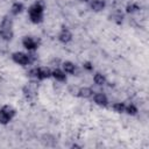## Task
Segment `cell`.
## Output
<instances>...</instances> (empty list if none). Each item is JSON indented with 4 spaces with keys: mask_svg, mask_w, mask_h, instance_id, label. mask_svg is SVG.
<instances>
[{
    "mask_svg": "<svg viewBox=\"0 0 149 149\" xmlns=\"http://www.w3.org/2000/svg\"><path fill=\"white\" fill-rule=\"evenodd\" d=\"M44 8L45 3L43 0H36L29 8H28V16L30 22L38 24L44 19Z\"/></svg>",
    "mask_w": 149,
    "mask_h": 149,
    "instance_id": "6da1fadb",
    "label": "cell"
},
{
    "mask_svg": "<svg viewBox=\"0 0 149 149\" xmlns=\"http://www.w3.org/2000/svg\"><path fill=\"white\" fill-rule=\"evenodd\" d=\"M16 111L10 105H5L0 108V125H7L15 116Z\"/></svg>",
    "mask_w": 149,
    "mask_h": 149,
    "instance_id": "7a4b0ae2",
    "label": "cell"
},
{
    "mask_svg": "<svg viewBox=\"0 0 149 149\" xmlns=\"http://www.w3.org/2000/svg\"><path fill=\"white\" fill-rule=\"evenodd\" d=\"M12 59L15 64H19L21 66H26L28 64H30V59H29V55L22 51H16L12 55Z\"/></svg>",
    "mask_w": 149,
    "mask_h": 149,
    "instance_id": "3957f363",
    "label": "cell"
},
{
    "mask_svg": "<svg viewBox=\"0 0 149 149\" xmlns=\"http://www.w3.org/2000/svg\"><path fill=\"white\" fill-rule=\"evenodd\" d=\"M22 93L27 99H34L37 94V85H35V83H29L26 86H23L22 88Z\"/></svg>",
    "mask_w": 149,
    "mask_h": 149,
    "instance_id": "277c9868",
    "label": "cell"
},
{
    "mask_svg": "<svg viewBox=\"0 0 149 149\" xmlns=\"http://www.w3.org/2000/svg\"><path fill=\"white\" fill-rule=\"evenodd\" d=\"M22 45L28 51H35L38 48V42L31 36H24L22 38Z\"/></svg>",
    "mask_w": 149,
    "mask_h": 149,
    "instance_id": "5b68a950",
    "label": "cell"
},
{
    "mask_svg": "<svg viewBox=\"0 0 149 149\" xmlns=\"http://www.w3.org/2000/svg\"><path fill=\"white\" fill-rule=\"evenodd\" d=\"M92 98H93L94 104L98 105V106H100V107H106L108 105V98L102 92H94L93 95H92Z\"/></svg>",
    "mask_w": 149,
    "mask_h": 149,
    "instance_id": "8992f818",
    "label": "cell"
},
{
    "mask_svg": "<svg viewBox=\"0 0 149 149\" xmlns=\"http://www.w3.org/2000/svg\"><path fill=\"white\" fill-rule=\"evenodd\" d=\"M58 41L61 42V43H63V44H66V43H69V42H71L72 41V33L68 29V28H65V27H63L62 28V30L59 31V34H58Z\"/></svg>",
    "mask_w": 149,
    "mask_h": 149,
    "instance_id": "52a82bcc",
    "label": "cell"
},
{
    "mask_svg": "<svg viewBox=\"0 0 149 149\" xmlns=\"http://www.w3.org/2000/svg\"><path fill=\"white\" fill-rule=\"evenodd\" d=\"M51 77V70L47 66L37 68V80H44Z\"/></svg>",
    "mask_w": 149,
    "mask_h": 149,
    "instance_id": "ba28073f",
    "label": "cell"
},
{
    "mask_svg": "<svg viewBox=\"0 0 149 149\" xmlns=\"http://www.w3.org/2000/svg\"><path fill=\"white\" fill-rule=\"evenodd\" d=\"M105 7H106V2L104 0H91L90 1V8L95 13L104 10Z\"/></svg>",
    "mask_w": 149,
    "mask_h": 149,
    "instance_id": "9c48e42d",
    "label": "cell"
},
{
    "mask_svg": "<svg viewBox=\"0 0 149 149\" xmlns=\"http://www.w3.org/2000/svg\"><path fill=\"white\" fill-rule=\"evenodd\" d=\"M51 77L55 79V80H57V81H61V83H63V81H66V73L62 70V69H55V70H51Z\"/></svg>",
    "mask_w": 149,
    "mask_h": 149,
    "instance_id": "30bf717a",
    "label": "cell"
},
{
    "mask_svg": "<svg viewBox=\"0 0 149 149\" xmlns=\"http://www.w3.org/2000/svg\"><path fill=\"white\" fill-rule=\"evenodd\" d=\"M76 65L74 63H72L71 61H65L62 63V70L66 73V74H74L76 72Z\"/></svg>",
    "mask_w": 149,
    "mask_h": 149,
    "instance_id": "8fae6325",
    "label": "cell"
},
{
    "mask_svg": "<svg viewBox=\"0 0 149 149\" xmlns=\"http://www.w3.org/2000/svg\"><path fill=\"white\" fill-rule=\"evenodd\" d=\"M94 91L88 87V86H84V87H80L78 88V92H77V95L80 97V98H84V99H87V98H91L93 95Z\"/></svg>",
    "mask_w": 149,
    "mask_h": 149,
    "instance_id": "7c38bea8",
    "label": "cell"
},
{
    "mask_svg": "<svg viewBox=\"0 0 149 149\" xmlns=\"http://www.w3.org/2000/svg\"><path fill=\"white\" fill-rule=\"evenodd\" d=\"M0 29L1 30H13V19L10 16L6 15L0 23Z\"/></svg>",
    "mask_w": 149,
    "mask_h": 149,
    "instance_id": "4fadbf2b",
    "label": "cell"
},
{
    "mask_svg": "<svg viewBox=\"0 0 149 149\" xmlns=\"http://www.w3.org/2000/svg\"><path fill=\"white\" fill-rule=\"evenodd\" d=\"M23 9H24L23 3L20 2V1H16V2H14V3L12 5V7H10V13H12L13 15H19V14H21V13L23 12Z\"/></svg>",
    "mask_w": 149,
    "mask_h": 149,
    "instance_id": "5bb4252c",
    "label": "cell"
},
{
    "mask_svg": "<svg viewBox=\"0 0 149 149\" xmlns=\"http://www.w3.org/2000/svg\"><path fill=\"white\" fill-rule=\"evenodd\" d=\"M93 81H94L95 85L102 86V85L106 84L107 79H106L105 74H102V73H100V72H97V73H94V76H93Z\"/></svg>",
    "mask_w": 149,
    "mask_h": 149,
    "instance_id": "9a60e30c",
    "label": "cell"
},
{
    "mask_svg": "<svg viewBox=\"0 0 149 149\" xmlns=\"http://www.w3.org/2000/svg\"><path fill=\"white\" fill-rule=\"evenodd\" d=\"M140 9H141L140 5H137V3H135V2L128 3V5H127V7H126V12H127L128 14H134V13H137V12H140Z\"/></svg>",
    "mask_w": 149,
    "mask_h": 149,
    "instance_id": "2e32d148",
    "label": "cell"
},
{
    "mask_svg": "<svg viewBox=\"0 0 149 149\" xmlns=\"http://www.w3.org/2000/svg\"><path fill=\"white\" fill-rule=\"evenodd\" d=\"M139 112V108L134 105V104H129V105H126V108H125V113H127L128 115H136Z\"/></svg>",
    "mask_w": 149,
    "mask_h": 149,
    "instance_id": "e0dca14e",
    "label": "cell"
},
{
    "mask_svg": "<svg viewBox=\"0 0 149 149\" xmlns=\"http://www.w3.org/2000/svg\"><path fill=\"white\" fill-rule=\"evenodd\" d=\"M112 108L114 112L116 113H125V108H126V104L125 102H114L112 105Z\"/></svg>",
    "mask_w": 149,
    "mask_h": 149,
    "instance_id": "ac0fdd59",
    "label": "cell"
},
{
    "mask_svg": "<svg viewBox=\"0 0 149 149\" xmlns=\"http://www.w3.org/2000/svg\"><path fill=\"white\" fill-rule=\"evenodd\" d=\"M14 34H13V30H1L0 29V37L5 41H10L13 38Z\"/></svg>",
    "mask_w": 149,
    "mask_h": 149,
    "instance_id": "d6986e66",
    "label": "cell"
},
{
    "mask_svg": "<svg viewBox=\"0 0 149 149\" xmlns=\"http://www.w3.org/2000/svg\"><path fill=\"white\" fill-rule=\"evenodd\" d=\"M112 19H113L114 22H116L118 24H120V23L122 22V20H123V15H122L121 13L116 12V13H114V14L112 15Z\"/></svg>",
    "mask_w": 149,
    "mask_h": 149,
    "instance_id": "ffe728a7",
    "label": "cell"
},
{
    "mask_svg": "<svg viewBox=\"0 0 149 149\" xmlns=\"http://www.w3.org/2000/svg\"><path fill=\"white\" fill-rule=\"evenodd\" d=\"M83 69L86 70V71H88V72H91V71H93V65H92L91 62L86 61V62L83 63Z\"/></svg>",
    "mask_w": 149,
    "mask_h": 149,
    "instance_id": "44dd1931",
    "label": "cell"
},
{
    "mask_svg": "<svg viewBox=\"0 0 149 149\" xmlns=\"http://www.w3.org/2000/svg\"><path fill=\"white\" fill-rule=\"evenodd\" d=\"M71 148H79V149H80V148H81V146H79V144H76V143H73V144L71 146Z\"/></svg>",
    "mask_w": 149,
    "mask_h": 149,
    "instance_id": "7402d4cb",
    "label": "cell"
},
{
    "mask_svg": "<svg viewBox=\"0 0 149 149\" xmlns=\"http://www.w3.org/2000/svg\"><path fill=\"white\" fill-rule=\"evenodd\" d=\"M79 1H81V2H90L91 0H79Z\"/></svg>",
    "mask_w": 149,
    "mask_h": 149,
    "instance_id": "603a6c76",
    "label": "cell"
}]
</instances>
